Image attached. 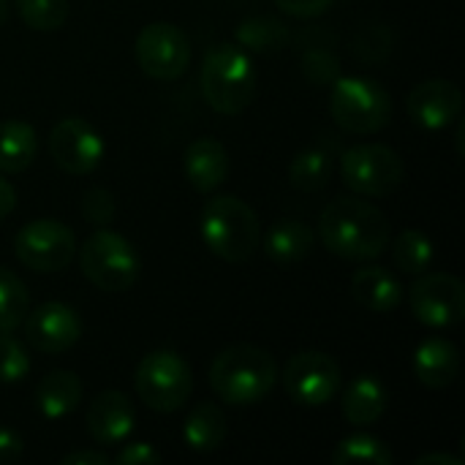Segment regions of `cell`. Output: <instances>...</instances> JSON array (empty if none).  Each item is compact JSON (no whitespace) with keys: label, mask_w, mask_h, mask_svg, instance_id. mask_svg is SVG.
<instances>
[{"label":"cell","mask_w":465,"mask_h":465,"mask_svg":"<svg viewBox=\"0 0 465 465\" xmlns=\"http://www.w3.org/2000/svg\"><path fill=\"white\" fill-rule=\"evenodd\" d=\"M134 425H136V411L123 392L104 390L93 398L87 411V433L95 444L117 447L134 433Z\"/></svg>","instance_id":"cell-16"},{"label":"cell","mask_w":465,"mask_h":465,"mask_svg":"<svg viewBox=\"0 0 465 465\" xmlns=\"http://www.w3.org/2000/svg\"><path fill=\"white\" fill-rule=\"evenodd\" d=\"M117 463H123V465L161 463V452H158V450H153V444L134 441V444H125V447L117 452Z\"/></svg>","instance_id":"cell-36"},{"label":"cell","mask_w":465,"mask_h":465,"mask_svg":"<svg viewBox=\"0 0 465 465\" xmlns=\"http://www.w3.org/2000/svg\"><path fill=\"white\" fill-rule=\"evenodd\" d=\"M202 95L221 114H240L256 95V65L237 44H215L202 63Z\"/></svg>","instance_id":"cell-3"},{"label":"cell","mask_w":465,"mask_h":465,"mask_svg":"<svg viewBox=\"0 0 465 465\" xmlns=\"http://www.w3.org/2000/svg\"><path fill=\"white\" fill-rule=\"evenodd\" d=\"M278 381V365L262 346L237 343L223 349L210 365V387L229 406L262 403Z\"/></svg>","instance_id":"cell-2"},{"label":"cell","mask_w":465,"mask_h":465,"mask_svg":"<svg viewBox=\"0 0 465 465\" xmlns=\"http://www.w3.org/2000/svg\"><path fill=\"white\" fill-rule=\"evenodd\" d=\"M330 177H332V155L324 144H313L302 150L289 166V183L305 193L327 188Z\"/></svg>","instance_id":"cell-25"},{"label":"cell","mask_w":465,"mask_h":465,"mask_svg":"<svg viewBox=\"0 0 465 465\" xmlns=\"http://www.w3.org/2000/svg\"><path fill=\"white\" fill-rule=\"evenodd\" d=\"M414 373L428 390H447L460 373V354L444 338H428L414 351Z\"/></svg>","instance_id":"cell-18"},{"label":"cell","mask_w":465,"mask_h":465,"mask_svg":"<svg viewBox=\"0 0 465 465\" xmlns=\"http://www.w3.org/2000/svg\"><path fill=\"white\" fill-rule=\"evenodd\" d=\"M183 439L193 452H215L226 441V417L215 403H199L183 422Z\"/></svg>","instance_id":"cell-23"},{"label":"cell","mask_w":465,"mask_h":465,"mask_svg":"<svg viewBox=\"0 0 465 465\" xmlns=\"http://www.w3.org/2000/svg\"><path fill=\"white\" fill-rule=\"evenodd\" d=\"M351 292L354 300L373 311V313H390L401 305L403 300V286L395 272L387 267H362L351 278Z\"/></svg>","instance_id":"cell-20"},{"label":"cell","mask_w":465,"mask_h":465,"mask_svg":"<svg viewBox=\"0 0 465 465\" xmlns=\"http://www.w3.org/2000/svg\"><path fill=\"white\" fill-rule=\"evenodd\" d=\"M335 0H275V5L283 11V14H292L297 19H313V16H322Z\"/></svg>","instance_id":"cell-35"},{"label":"cell","mask_w":465,"mask_h":465,"mask_svg":"<svg viewBox=\"0 0 465 465\" xmlns=\"http://www.w3.org/2000/svg\"><path fill=\"white\" fill-rule=\"evenodd\" d=\"M406 109L414 125L425 131H441L460 117L463 93L450 79H428L409 93Z\"/></svg>","instance_id":"cell-15"},{"label":"cell","mask_w":465,"mask_h":465,"mask_svg":"<svg viewBox=\"0 0 465 465\" xmlns=\"http://www.w3.org/2000/svg\"><path fill=\"white\" fill-rule=\"evenodd\" d=\"M343 417L354 428H368L381 420L387 411V390L376 376H360L354 379L343 392Z\"/></svg>","instance_id":"cell-21"},{"label":"cell","mask_w":465,"mask_h":465,"mask_svg":"<svg viewBox=\"0 0 465 465\" xmlns=\"http://www.w3.org/2000/svg\"><path fill=\"white\" fill-rule=\"evenodd\" d=\"M49 155L68 174H90L104 158V139L87 120L63 117L49 134Z\"/></svg>","instance_id":"cell-13"},{"label":"cell","mask_w":465,"mask_h":465,"mask_svg":"<svg viewBox=\"0 0 465 465\" xmlns=\"http://www.w3.org/2000/svg\"><path fill=\"white\" fill-rule=\"evenodd\" d=\"M82 401V381L76 373L71 371H52L41 379L38 390H35V403L41 417L57 422L63 417H68Z\"/></svg>","instance_id":"cell-22"},{"label":"cell","mask_w":465,"mask_h":465,"mask_svg":"<svg viewBox=\"0 0 465 465\" xmlns=\"http://www.w3.org/2000/svg\"><path fill=\"white\" fill-rule=\"evenodd\" d=\"M411 313L430 330L460 324L465 316V286L450 272H422L409 292Z\"/></svg>","instance_id":"cell-10"},{"label":"cell","mask_w":465,"mask_h":465,"mask_svg":"<svg viewBox=\"0 0 465 465\" xmlns=\"http://www.w3.org/2000/svg\"><path fill=\"white\" fill-rule=\"evenodd\" d=\"M390 46H392V35H390V30L387 27H368V30H362V35H360V41H357V52H360V57L362 60H384L387 54H390Z\"/></svg>","instance_id":"cell-34"},{"label":"cell","mask_w":465,"mask_h":465,"mask_svg":"<svg viewBox=\"0 0 465 465\" xmlns=\"http://www.w3.org/2000/svg\"><path fill=\"white\" fill-rule=\"evenodd\" d=\"M134 387L139 401L161 414H172L185 406L193 390V376L188 362L174 351H150L134 376Z\"/></svg>","instance_id":"cell-7"},{"label":"cell","mask_w":465,"mask_h":465,"mask_svg":"<svg viewBox=\"0 0 465 465\" xmlns=\"http://www.w3.org/2000/svg\"><path fill=\"white\" fill-rule=\"evenodd\" d=\"M5 19H8V3H5V0H0V25H3Z\"/></svg>","instance_id":"cell-42"},{"label":"cell","mask_w":465,"mask_h":465,"mask_svg":"<svg viewBox=\"0 0 465 465\" xmlns=\"http://www.w3.org/2000/svg\"><path fill=\"white\" fill-rule=\"evenodd\" d=\"M30 311V297L25 283L5 267H0V332H14L22 327Z\"/></svg>","instance_id":"cell-28"},{"label":"cell","mask_w":465,"mask_h":465,"mask_svg":"<svg viewBox=\"0 0 465 465\" xmlns=\"http://www.w3.org/2000/svg\"><path fill=\"white\" fill-rule=\"evenodd\" d=\"M79 251V267L84 278L101 292L120 294L128 292L142 272V262L136 248L112 229H98L87 237Z\"/></svg>","instance_id":"cell-6"},{"label":"cell","mask_w":465,"mask_h":465,"mask_svg":"<svg viewBox=\"0 0 465 465\" xmlns=\"http://www.w3.org/2000/svg\"><path fill=\"white\" fill-rule=\"evenodd\" d=\"M63 465H106L112 463L109 460V455H104V452H95V450H82V452H71V455H65Z\"/></svg>","instance_id":"cell-38"},{"label":"cell","mask_w":465,"mask_h":465,"mask_svg":"<svg viewBox=\"0 0 465 465\" xmlns=\"http://www.w3.org/2000/svg\"><path fill=\"white\" fill-rule=\"evenodd\" d=\"M202 240L223 262L240 264L248 262L259 242L262 226L248 202L240 196H215L202 210Z\"/></svg>","instance_id":"cell-4"},{"label":"cell","mask_w":465,"mask_h":465,"mask_svg":"<svg viewBox=\"0 0 465 465\" xmlns=\"http://www.w3.org/2000/svg\"><path fill=\"white\" fill-rule=\"evenodd\" d=\"M134 52L139 68L150 79H163V82L183 76L191 63L188 35L169 22H153L144 30H139Z\"/></svg>","instance_id":"cell-11"},{"label":"cell","mask_w":465,"mask_h":465,"mask_svg":"<svg viewBox=\"0 0 465 465\" xmlns=\"http://www.w3.org/2000/svg\"><path fill=\"white\" fill-rule=\"evenodd\" d=\"M14 253L33 272H60L76 256V237L63 221L38 218L16 232Z\"/></svg>","instance_id":"cell-9"},{"label":"cell","mask_w":465,"mask_h":465,"mask_svg":"<svg viewBox=\"0 0 465 465\" xmlns=\"http://www.w3.org/2000/svg\"><path fill=\"white\" fill-rule=\"evenodd\" d=\"M22 324L27 343L41 354H63L82 335V322L65 302H44L35 311H27Z\"/></svg>","instance_id":"cell-14"},{"label":"cell","mask_w":465,"mask_h":465,"mask_svg":"<svg viewBox=\"0 0 465 465\" xmlns=\"http://www.w3.org/2000/svg\"><path fill=\"white\" fill-rule=\"evenodd\" d=\"M392 460H395L392 450L381 439L368 433L343 439L332 452L335 465H392Z\"/></svg>","instance_id":"cell-26"},{"label":"cell","mask_w":465,"mask_h":465,"mask_svg":"<svg viewBox=\"0 0 465 465\" xmlns=\"http://www.w3.org/2000/svg\"><path fill=\"white\" fill-rule=\"evenodd\" d=\"M463 136H465V123L460 120V123H458V139H455V142H458V155H463Z\"/></svg>","instance_id":"cell-41"},{"label":"cell","mask_w":465,"mask_h":465,"mask_svg":"<svg viewBox=\"0 0 465 465\" xmlns=\"http://www.w3.org/2000/svg\"><path fill=\"white\" fill-rule=\"evenodd\" d=\"M330 114L349 134H376L392 120V98L387 87L365 76H338L330 93Z\"/></svg>","instance_id":"cell-5"},{"label":"cell","mask_w":465,"mask_h":465,"mask_svg":"<svg viewBox=\"0 0 465 465\" xmlns=\"http://www.w3.org/2000/svg\"><path fill=\"white\" fill-rule=\"evenodd\" d=\"M35 131L25 120H3L0 123V172L19 174L30 169L35 161Z\"/></svg>","instance_id":"cell-24"},{"label":"cell","mask_w":465,"mask_h":465,"mask_svg":"<svg viewBox=\"0 0 465 465\" xmlns=\"http://www.w3.org/2000/svg\"><path fill=\"white\" fill-rule=\"evenodd\" d=\"M16 11L30 30L54 33L68 19V0H16Z\"/></svg>","instance_id":"cell-29"},{"label":"cell","mask_w":465,"mask_h":465,"mask_svg":"<svg viewBox=\"0 0 465 465\" xmlns=\"http://www.w3.org/2000/svg\"><path fill=\"white\" fill-rule=\"evenodd\" d=\"M237 38L242 46L248 49H256V52H275L281 49L286 41H289V33L281 22L275 19H267V16H256V19H248L240 25L237 30Z\"/></svg>","instance_id":"cell-30"},{"label":"cell","mask_w":465,"mask_h":465,"mask_svg":"<svg viewBox=\"0 0 465 465\" xmlns=\"http://www.w3.org/2000/svg\"><path fill=\"white\" fill-rule=\"evenodd\" d=\"M183 166H185L188 183H191L199 193H210V191H215V188L226 180V174H229V153H226V147H223L218 139L202 136V139H193V142L185 147Z\"/></svg>","instance_id":"cell-17"},{"label":"cell","mask_w":465,"mask_h":465,"mask_svg":"<svg viewBox=\"0 0 465 465\" xmlns=\"http://www.w3.org/2000/svg\"><path fill=\"white\" fill-rule=\"evenodd\" d=\"M30 373L27 349L11 335L0 332V384H19Z\"/></svg>","instance_id":"cell-31"},{"label":"cell","mask_w":465,"mask_h":465,"mask_svg":"<svg viewBox=\"0 0 465 465\" xmlns=\"http://www.w3.org/2000/svg\"><path fill=\"white\" fill-rule=\"evenodd\" d=\"M117 213V202L106 188H90L82 196V215L95 226H109Z\"/></svg>","instance_id":"cell-33"},{"label":"cell","mask_w":465,"mask_h":465,"mask_svg":"<svg viewBox=\"0 0 465 465\" xmlns=\"http://www.w3.org/2000/svg\"><path fill=\"white\" fill-rule=\"evenodd\" d=\"M403 174V158L387 144H354L341 158V177L357 196H390L401 188Z\"/></svg>","instance_id":"cell-8"},{"label":"cell","mask_w":465,"mask_h":465,"mask_svg":"<svg viewBox=\"0 0 465 465\" xmlns=\"http://www.w3.org/2000/svg\"><path fill=\"white\" fill-rule=\"evenodd\" d=\"M390 218L360 196H335L319 215L324 248L349 262L379 259L390 245Z\"/></svg>","instance_id":"cell-1"},{"label":"cell","mask_w":465,"mask_h":465,"mask_svg":"<svg viewBox=\"0 0 465 465\" xmlns=\"http://www.w3.org/2000/svg\"><path fill=\"white\" fill-rule=\"evenodd\" d=\"M302 71L316 84H332L338 79L341 65L330 46L313 44V46H305V52H302Z\"/></svg>","instance_id":"cell-32"},{"label":"cell","mask_w":465,"mask_h":465,"mask_svg":"<svg viewBox=\"0 0 465 465\" xmlns=\"http://www.w3.org/2000/svg\"><path fill=\"white\" fill-rule=\"evenodd\" d=\"M313 242H316V234L305 221L281 218L270 226V232L264 237V253L275 264L289 267V264L302 262L313 251Z\"/></svg>","instance_id":"cell-19"},{"label":"cell","mask_w":465,"mask_h":465,"mask_svg":"<svg viewBox=\"0 0 465 465\" xmlns=\"http://www.w3.org/2000/svg\"><path fill=\"white\" fill-rule=\"evenodd\" d=\"M414 465H463V458H455V455H441V452H436V455H422V458H417Z\"/></svg>","instance_id":"cell-40"},{"label":"cell","mask_w":465,"mask_h":465,"mask_svg":"<svg viewBox=\"0 0 465 465\" xmlns=\"http://www.w3.org/2000/svg\"><path fill=\"white\" fill-rule=\"evenodd\" d=\"M392 256H395V267L403 275H422L430 270L436 253H433V242L428 240V234H422L420 229H406L395 240Z\"/></svg>","instance_id":"cell-27"},{"label":"cell","mask_w":465,"mask_h":465,"mask_svg":"<svg viewBox=\"0 0 465 465\" xmlns=\"http://www.w3.org/2000/svg\"><path fill=\"white\" fill-rule=\"evenodd\" d=\"M22 452H25L22 439L14 430L0 428V463H14V460L22 458Z\"/></svg>","instance_id":"cell-37"},{"label":"cell","mask_w":465,"mask_h":465,"mask_svg":"<svg viewBox=\"0 0 465 465\" xmlns=\"http://www.w3.org/2000/svg\"><path fill=\"white\" fill-rule=\"evenodd\" d=\"M281 379L294 403L327 406L341 390V365L324 351H302L286 362Z\"/></svg>","instance_id":"cell-12"},{"label":"cell","mask_w":465,"mask_h":465,"mask_svg":"<svg viewBox=\"0 0 465 465\" xmlns=\"http://www.w3.org/2000/svg\"><path fill=\"white\" fill-rule=\"evenodd\" d=\"M14 207H16V191L11 188V183H5V180L0 177V221H3L5 215H11Z\"/></svg>","instance_id":"cell-39"}]
</instances>
